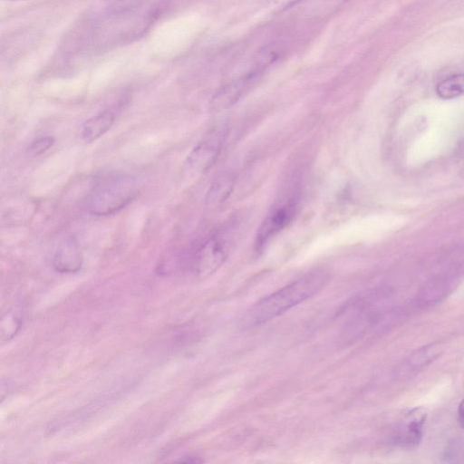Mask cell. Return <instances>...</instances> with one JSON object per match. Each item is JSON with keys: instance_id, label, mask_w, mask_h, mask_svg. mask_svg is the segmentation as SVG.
Instances as JSON below:
<instances>
[{"instance_id": "4fadbf2b", "label": "cell", "mask_w": 464, "mask_h": 464, "mask_svg": "<svg viewBox=\"0 0 464 464\" xmlns=\"http://www.w3.org/2000/svg\"><path fill=\"white\" fill-rule=\"evenodd\" d=\"M54 143V138L52 136H43L33 140L28 146L27 150L33 156H38L48 150Z\"/></svg>"}, {"instance_id": "7c38bea8", "label": "cell", "mask_w": 464, "mask_h": 464, "mask_svg": "<svg viewBox=\"0 0 464 464\" xmlns=\"http://www.w3.org/2000/svg\"><path fill=\"white\" fill-rule=\"evenodd\" d=\"M21 324L20 317L13 311H9L1 320V339L10 340L18 332Z\"/></svg>"}, {"instance_id": "52a82bcc", "label": "cell", "mask_w": 464, "mask_h": 464, "mask_svg": "<svg viewBox=\"0 0 464 464\" xmlns=\"http://www.w3.org/2000/svg\"><path fill=\"white\" fill-rule=\"evenodd\" d=\"M259 73L260 69L251 71L223 86L213 97V107L222 109L235 103L249 90Z\"/></svg>"}, {"instance_id": "9c48e42d", "label": "cell", "mask_w": 464, "mask_h": 464, "mask_svg": "<svg viewBox=\"0 0 464 464\" xmlns=\"http://www.w3.org/2000/svg\"><path fill=\"white\" fill-rule=\"evenodd\" d=\"M114 113L106 110L84 121L80 134L86 142H92L102 136L114 122Z\"/></svg>"}, {"instance_id": "6da1fadb", "label": "cell", "mask_w": 464, "mask_h": 464, "mask_svg": "<svg viewBox=\"0 0 464 464\" xmlns=\"http://www.w3.org/2000/svg\"><path fill=\"white\" fill-rule=\"evenodd\" d=\"M330 279L324 268H314L295 281L260 299L245 316L248 326L262 324L287 312L319 293Z\"/></svg>"}, {"instance_id": "9a60e30c", "label": "cell", "mask_w": 464, "mask_h": 464, "mask_svg": "<svg viewBox=\"0 0 464 464\" xmlns=\"http://www.w3.org/2000/svg\"><path fill=\"white\" fill-rule=\"evenodd\" d=\"M185 458L186 459H181L179 461H180V462H189V463H195V462L198 463V462H201L202 461L199 459H198V457H195V456H186Z\"/></svg>"}, {"instance_id": "5b68a950", "label": "cell", "mask_w": 464, "mask_h": 464, "mask_svg": "<svg viewBox=\"0 0 464 464\" xmlns=\"http://www.w3.org/2000/svg\"><path fill=\"white\" fill-rule=\"evenodd\" d=\"M224 136V130H215L199 141L189 152L184 162L185 172L190 176H195L207 171L214 164L219 154Z\"/></svg>"}, {"instance_id": "277c9868", "label": "cell", "mask_w": 464, "mask_h": 464, "mask_svg": "<svg viewBox=\"0 0 464 464\" xmlns=\"http://www.w3.org/2000/svg\"><path fill=\"white\" fill-rule=\"evenodd\" d=\"M296 211L297 198L295 197L285 198L275 206L256 232L255 250L256 252L263 250L271 239L292 222Z\"/></svg>"}, {"instance_id": "ba28073f", "label": "cell", "mask_w": 464, "mask_h": 464, "mask_svg": "<svg viewBox=\"0 0 464 464\" xmlns=\"http://www.w3.org/2000/svg\"><path fill=\"white\" fill-rule=\"evenodd\" d=\"M82 264V254L78 244L72 238L63 242L53 257V266L61 273L77 272Z\"/></svg>"}, {"instance_id": "2e32d148", "label": "cell", "mask_w": 464, "mask_h": 464, "mask_svg": "<svg viewBox=\"0 0 464 464\" xmlns=\"http://www.w3.org/2000/svg\"><path fill=\"white\" fill-rule=\"evenodd\" d=\"M7 1H20V0H7Z\"/></svg>"}, {"instance_id": "8fae6325", "label": "cell", "mask_w": 464, "mask_h": 464, "mask_svg": "<svg viewBox=\"0 0 464 464\" xmlns=\"http://www.w3.org/2000/svg\"><path fill=\"white\" fill-rule=\"evenodd\" d=\"M233 178L225 174L219 177L208 190L207 200L209 204H218L225 200L233 187Z\"/></svg>"}, {"instance_id": "30bf717a", "label": "cell", "mask_w": 464, "mask_h": 464, "mask_svg": "<svg viewBox=\"0 0 464 464\" xmlns=\"http://www.w3.org/2000/svg\"><path fill=\"white\" fill-rule=\"evenodd\" d=\"M437 94L442 99H453L464 94V73H456L440 81L436 86Z\"/></svg>"}, {"instance_id": "5bb4252c", "label": "cell", "mask_w": 464, "mask_h": 464, "mask_svg": "<svg viewBox=\"0 0 464 464\" xmlns=\"http://www.w3.org/2000/svg\"><path fill=\"white\" fill-rule=\"evenodd\" d=\"M458 420L462 429H464V398L460 401L458 408Z\"/></svg>"}, {"instance_id": "7a4b0ae2", "label": "cell", "mask_w": 464, "mask_h": 464, "mask_svg": "<svg viewBox=\"0 0 464 464\" xmlns=\"http://www.w3.org/2000/svg\"><path fill=\"white\" fill-rule=\"evenodd\" d=\"M137 193L136 182L130 176H111L92 188L87 199V208L96 216L111 215L131 202Z\"/></svg>"}, {"instance_id": "3957f363", "label": "cell", "mask_w": 464, "mask_h": 464, "mask_svg": "<svg viewBox=\"0 0 464 464\" xmlns=\"http://www.w3.org/2000/svg\"><path fill=\"white\" fill-rule=\"evenodd\" d=\"M232 233L221 228L209 236L197 249L191 262V268L198 277L213 274L226 260Z\"/></svg>"}, {"instance_id": "8992f818", "label": "cell", "mask_w": 464, "mask_h": 464, "mask_svg": "<svg viewBox=\"0 0 464 464\" xmlns=\"http://www.w3.org/2000/svg\"><path fill=\"white\" fill-rule=\"evenodd\" d=\"M426 419L427 411L423 407L418 406L406 411L392 430V443L406 450L416 448L421 441Z\"/></svg>"}]
</instances>
